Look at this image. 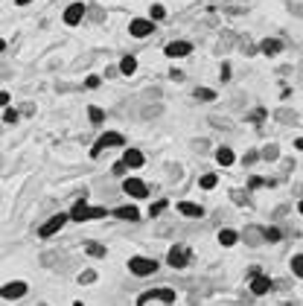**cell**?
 <instances>
[{
	"instance_id": "52a82bcc",
	"label": "cell",
	"mask_w": 303,
	"mask_h": 306,
	"mask_svg": "<svg viewBox=\"0 0 303 306\" xmlns=\"http://www.w3.org/2000/svg\"><path fill=\"white\" fill-rule=\"evenodd\" d=\"M85 12H88V6L85 3H70L67 9H64V24L67 27H76V24H82V18H85Z\"/></svg>"
},
{
	"instance_id": "83f0119b",
	"label": "cell",
	"mask_w": 303,
	"mask_h": 306,
	"mask_svg": "<svg viewBox=\"0 0 303 306\" xmlns=\"http://www.w3.org/2000/svg\"><path fill=\"white\" fill-rule=\"evenodd\" d=\"M195 99H207V102H210V99H216V93H213L210 88H198V91H195Z\"/></svg>"
},
{
	"instance_id": "44dd1931",
	"label": "cell",
	"mask_w": 303,
	"mask_h": 306,
	"mask_svg": "<svg viewBox=\"0 0 303 306\" xmlns=\"http://www.w3.org/2000/svg\"><path fill=\"white\" fill-rule=\"evenodd\" d=\"M85 251H88L91 257H105V245H99V242H88Z\"/></svg>"
},
{
	"instance_id": "d4e9b609",
	"label": "cell",
	"mask_w": 303,
	"mask_h": 306,
	"mask_svg": "<svg viewBox=\"0 0 303 306\" xmlns=\"http://www.w3.org/2000/svg\"><path fill=\"white\" fill-rule=\"evenodd\" d=\"M292 271H295L298 277H303V254H298V257L292 260Z\"/></svg>"
},
{
	"instance_id": "e0dca14e",
	"label": "cell",
	"mask_w": 303,
	"mask_h": 306,
	"mask_svg": "<svg viewBox=\"0 0 303 306\" xmlns=\"http://www.w3.org/2000/svg\"><path fill=\"white\" fill-rule=\"evenodd\" d=\"M134 70H137V59H134V56H122V59H120V73L131 76Z\"/></svg>"
},
{
	"instance_id": "7402d4cb",
	"label": "cell",
	"mask_w": 303,
	"mask_h": 306,
	"mask_svg": "<svg viewBox=\"0 0 303 306\" xmlns=\"http://www.w3.org/2000/svg\"><path fill=\"white\" fill-rule=\"evenodd\" d=\"M152 21H163V18H166V9H163V6H160V3H154V6H152V15H149Z\"/></svg>"
},
{
	"instance_id": "30bf717a",
	"label": "cell",
	"mask_w": 303,
	"mask_h": 306,
	"mask_svg": "<svg viewBox=\"0 0 303 306\" xmlns=\"http://www.w3.org/2000/svg\"><path fill=\"white\" fill-rule=\"evenodd\" d=\"M192 53V44L189 41H172V44H166V56L169 59H184V56H189Z\"/></svg>"
},
{
	"instance_id": "7c38bea8",
	"label": "cell",
	"mask_w": 303,
	"mask_h": 306,
	"mask_svg": "<svg viewBox=\"0 0 303 306\" xmlns=\"http://www.w3.org/2000/svg\"><path fill=\"white\" fill-rule=\"evenodd\" d=\"M166 263H169L172 268H184V266H187V251H184L181 245L169 248V254H166Z\"/></svg>"
},
{
	"instance_id": "1f68e13d",
	"label": "cell",
	"mask_w": 303,
	"mask_h": 306,
	"mask_svg": "<svg viewBox=\"0 0 303 306\" xmlns=\"http://www.w3.org/2000/svg\"><path fill=\"white\" fill-rule=\"evenodd\" d=\"M88 88H99V76H88V82H85Z\"/></svg>"
},
{
	"instance_id": "e575fe53",
	"label": "cell",
	"mask_w": 303,
	"mask_h": 306,
	"mask_svg": "<svg viewBox=\"0 0 303 306\" xmlns=\"http://www.w3.org/2000/svg\"><path fill=\"white\" fill-rule=\"evenodd\" d=\"M15 3H18V6H27V3H30V0H15Z\"/></svg>"
},
{
	"instance_id": "5bb4252c",
	"label": "cell",
	"mask_w": 303,
	"mask_h": 306,
	"mask_svg": "<svg viewBox=\"0 0 303 306\" xmlns=\"http://www.w3.org/2000/svg\"><path fill=\"white\" fill-rule=\"evenodd\" d=\"M114 216H117V219H122V222H137V219H140V210H137L134 204H125V207H117V210H114Z\"/></svg>"
},
{
	"instance_id": "9c48e42d",
	"label": "cell",
	"mask_w": 303,
	"mask_h": 306,
	"mask_svg": "<svg viewBox=\"0 0 303 306\" xmlns=\"http://www.w3.org/2000/svg\"><path fill=\"white\" fill-rule=\"evenodd\" d=\"M122 190H125V195H131V198H146V195H149V187L140 181V178H125V181H122Z\"/></svg>"
},
{
	"instance_id": "74e56055",
	"label": "cell",
	"mask_w": 303,
	"mask_h": 306,
	"mask_svg": "<svg viewBox=\"0 0 303 306\" xmlns=\"http://www.w3.org/2000/svg\"><path fill=\"white\" fill-rule=\"evenodd\" d=\"M73 306H85V304H73Z\"/></svg>"
},
{
	"instance_id": "8d00e7d4",
	"label": "cell",
	"mask_w": 303,
	"mask_h": 306,
	"mask_svg": "<svg viewBox=\"0 0 303 306\" xmlns=\"http://www.w3.org/2000/svg\"><path fill=\"white\" fill-rule=\"evenodd\" d=\"M295 146H298V149H303V140H298V143H295Z\"/></svg>"
},
{
	"instance_id": "836d02e7",
	"label": "cell",
	"mask_w": 303,
	"mask_h": 306,
	"mask_svg": "<svg viewBox=\"0 0 303 306\" xmlns=\"http://www.w3.org/2000/svg\"><path fill=\"white\" fill-rule=\"evenodd\" d=\"M257 157H260V154H257V152H248V154H245V163H254Z\"/></svg>"
},
{
	"instance_id": "d6a6232c",
	"label": "cell",
	"mask_w": 303,
	"mask_h": 306,
	"mask_svg": "<svg viewBox=\"0 0 303 306\" xmlns=\"http://www.w3.org/2000/svg\"><path fill=\"white\" fill-rule=\"evenodd\" d=\"M6 105H9V93L0 91V108H6Z\"/></svg>"
},
{
	"instance_id": "3957f363",
	"label": "cell",
	"mask_w": 303,
	"mask_h": 306,
	"mask_svg": "<svg viewBox=\"0 0 303 306\" xmlns=\"http://www.w3.org/2000/svg\"><path fill=\"white\" fill-rule=\"evenodd\" d=\"M128 271L134 277H149L157 271V263H154L152 257H131V260H128Z\"/></svg>"
},
{
	"instance_id": "8fae6325",
	"label": "cell",
	"mask_w": 303,
	"mask_h": 306,
	"mask_svg": "<svg viewBox=\"0 0 303 306\" xmlns=\"http://www.w3.org/2000/svg\"><path fill=\"white\" fill-rule=\"evenodd\" d=\"M143 160H146V157H143L140 149H125V152H122V163H125L128 169H140Z\"/></svg>"
},
{
	"instance_id": "8992f818",
	"label": "cell",
	"mask_w": 303,
	"mask_h": 306,
	"mask_svg": "<svg viewBox=\"0 0 303 306\" xmlns=\"http://www.w3.org/2000/svg\"><path fill=\"white\" fill-rule=\"evenodd\" d=\"M30 292V286L24 283V280H12V283H6L3 289H0V298H6V301H18V298H24Z\"/></svg>"
},
{
	"instance_id": "5b68a950",
	"label": "cell",
	"mask_w": 303,
	"mask_h": 306,
	"mask_svg": "<svg viewBox=\"0 0 303 306\" xmlns=\"http://www.w3.org/2000/svg\"><path fill=\"white\" fill-rule=\"evenodd\" d=\"M149 301H166V304H175V289H149L137 298V306H146Z\"/></svg>"
},
{
	"instance_id": "ac0fdd59",
	"label": "cell",
	"mask_w": 303,
	"mask_h": 306,
	"mask_svg": "<svg viewBox=\"0 0 303 306\" xmlns=\"http://www.w3.org/2000/svg\"><path fill=\"white\" fill-rule=\"evenodd\" d=\"M216 160H219L222 166H230V163H233V152H230L227 146H222V149L216 152Z\"/></svg>"
},
{
	"instance_id": "603a6c76",
	"label": "cell",
	"mask_w": 303,
	"mask_h": 306,
	"mask_svg": "<svg viewBox=\"0 0 303 306\" xmlns=\"http://www.w3.org/2000/svg\"><path fill=\"white\" fill-rule=\"evenodd\" d=\"M263 239H265V242H277V239H280V230H277V228H265V230H263Z\"/></svg>"
},
{
	"instance_id": "f1b7e54d",
	"label": "cell",
	"mask_w": 303,
	"mask_h": 306,
	"mask_svg": "<svg viewBox=\"0 0 303 306\" xmlns=\"http://www.w3.org/2000/svg\"><path fill=\"white\" fill-rule=\"evenodd\" d=\"M216 181H219V178H216V175H204V178H201V187H204V190H213V187H216Z\"/></svg>"
},
{
	"instance_id": "7a4b0ae2",
	"label": "cell",
	"mask_w": 303,
	"mask_h": 306,
	"mask_svg": "<svg viewBox=\"0 0 303 306\" xmlns=\"http://www.w3.org/2000/svg\"><path fill=\"white\" fill-rule=\"evenodd\" d=\"M111 146H125V137H122L120 131H105V134L93 143L91 157H99V154L105 152V149H111Z\"/></svg>"
},
{
	"instance_id": "277c9868",
	"label": "cell",
	"mask_w": 303,
	"mask_h": 306,
	"mask_svg": "<svg viewBox=\"0 0 303 306\" xmlns=\"http://www.w3.org/2000/svg\"><path fill=\"white\" fill-rule=\"evenodd\" d=\"M67 219H70L67 213H56V216H50V222H44V225L38 228V236H41V239H50L53 233H59L61 228L67 225Z\"/></svg>"
},
{
	"instance_id": "4fadbf2b",
	"label": "cell",
	"mask_w": 303,
	"mask_h": 306,
	"mask_svg": "<svg viewBox=\"0 0 303 306\" xmlns=\"http://www.w3.org/2000/svg\"><path fill=\"white\" fill-rule=\"evenodd\" d=\"M271 277H263V274H254V283H251V292L254 295H268L271 292Z\"/></svg>"
},
{
	"instance_id": "f35d334b",
	"label": "cell",
	"mask_w": 303,
	"mask_h": 306,
	"mask_svg": "<svg viewBox=\"0 0 303 306\" xmlns=\"http://www.w3.org/2000/svg\"><path fill=\"white\" fill-rule=\"evenodd\" d=\"M301 213H303V201H301Z\"/></svg>"
},
{
	"instance_id": "6da1fadb",
	"label": "cell",
	"mask_w": 303,
	"mask_h": 306,
	"mask_svg": "<svg viewBox=\"0 0 303 306\" xmlns=\"http://www.w3.org/2000/svg\"><path fill=\"white\" fill-rule=\"evenodd\" d=\"M105 213H108L105 207H88V201L82 198V201L73 204V210L67 216H70L73 222H93V219H105Z\"/></svg>"
},
{
	"instance_id": "d6986e66",
	"label": "cell",
	"mask_w": 303,
	"mask_h": 306,
	"mask_svg": "<svg viewBox=\"0 0 303 306\" xmlns=\"http://www.w3.org/2000/svg\"><path fill=\"white\" fill-rule=\"evenodd\" d=\"M236 239H239V236H236V230H222V233H219V242L225 245V248L236 245Z\"/></svg>"
},
{
	"instance_id": "ba28073f",
	"label": "cell",
	"mask_w": 303,
	"mask_h": 306,
	"mask_svg": "<svg viewBox=\"0 0 303 306\" xmlns=\"http://www.w3.org/2000/svg\"><path fill=\"white\" fill-rule=\"evenodd\" d=\"M128 32L134 35V38H146L154 32V21L152 18H134L131 24H128Z\"/></svg>"
},
{
	"instance_id": "ffe728a7",
	"label": "cell",
	"mask_w": 303,
	"mask_h": 306,
	"mask_svg": "<svg viewBox=\"0 0 303 306\" xmlns=\"http://www.w3.org/2000/svg\"><path fill=\"white\" fill-rule=\"evenodd\" d=\"M88 117H91L93 125H99V122L105 120V111H102V108H96V105H91V108H88Z\"/></svg>"
},
{
	"instance_id": "2e32d148",
	"label": "cell",
	"mask_w": 303,
	"mask_h": 306,
	"mask_svg": "<svg viewBox=\"0 0 303 306\" xmlns=\"http://www.w3.org/2000/svg\"><path fill=\"white\" fill-rule=\"evenodd\" d=\"M260 50H263L265 56H274V53H280V50H283V44H280L277 38H265V41L260 44Z\"/></svg>"
},
{
	"instance_id": "4dcf8cb0",
	"label": "cell",
	"mask_w": 303,
	"mask_h": 306,
	"mask_svg": "<svg viewBox=\"0 0 303 306\" xmlns=\"http://www.w3.org/2000/svg\"><path fill=\"white\" fill-rule=\"evenodd\" d=\"M125 169H128V166H125V163H114V166H111V172H114V175H125Z\"/></svg>"
},
{
	"instance_id": "f546056e",
	"label": "cell",
	"mask_w": 303,
	"mask_h": 306,
	"mask_svg": "<svg viewBox=\"0 0 303 306\" xmlns=\"http://www.w3.org/2000/svg\"><path fill=\"white\" fill-rule=\"evenodd\" d=\"M96 280V271H85V274H79V283H93Z\"/></svg>"
},
{
	"instance_id": "9a60e30c",
	"label": "cell",
	"mask_w": 303,
	"mask_h": 306,
	"mask_svg": "<svg viewBox=\"0 0 303 306\" xmlns=\"http://www.w3.org/2000/svg\"><path fill=\"white\" fill-rule=\"evenodd\" d=\"M178 210H181L184 216H192V219H201V216H204L201 204H192V201H181V204H178Z\"/></svg>"
},
{
	"instance_id": "484cf974",
	"label": "cell",
	"mask_w": 303,
	"mask_h": 306,
	"mask_svg": "<svg viewBox=\"0 0 303 306\" xmlns=\"http://www.w3.org/2000/svg\"><path fill=\"white\" fill-rule=\"evenodd\" d=\"M3 122L15 125V122H18V111H15V108H6V111H3Z\"/></svg>"
},
{
	"instance_id": "4316f807",
	"label": "cell",
	"mask_w": 303,
	"mask_h": 306,
	"mask_svg": "<svg viewBox=\"0 0 303 306\" xmlns=\"http://www.w3.org/2000/svg\"><path fill=\"white\" fill-rule=\"evenodd\" d=\"M163 210H166V201L160 198V201H154V204H152V207H149V216H160V213H163Z\"/></svg>"
},
{
	"instance_id": "d590c367",
	"label": "cell",
	"mask_w": 303,
	"mask_h": 306,
	"mask_svg": "<svg viewBox=\"0 0 303 306\" xmlns=\"http://www.w3.org/2000/svg\"><path fill=\"white\" fill-rule=\"evenodd\" d=\"M3 50H6V41H3V38H0V53H3Z\"/></svg>"
},
{
	"instance_id": "cb8c5ba5",
	"label": "cell",
	"mask_w": 303,
	"mask_h": 306,
	"mask_svg": "<svg viewBox=\"0 0 303 306\" xmlns=\"http://www.w3.org/2000/svg\"><path fill=\"white\" fill-rule=\"evenodd\" d=\"M260 157H265V160H277V157H280V152H277V146H265V149L260 152Z\"/></svg>"
}]
</instances>
